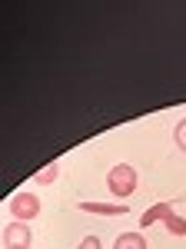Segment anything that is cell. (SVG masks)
Segmentation results:
<instances>
[{
    "label": "cell",
    "mask_w": 186,
    "mask_h": 249,
    "mask_svg": "<svg viewBox=\"0 0 186 249\" xmlns=\"http://www.w3.org/2000/svg\"><path fill=\"white\" fill-rule=\"evenodd\" d=\"M56 173H60V163H50L47 170H40V173H37V183H40V186H50V183L56 179Z\"/></svg>",
    "instance_id": "obj_8"
},
{
    "label": "cell",
    "mask_w": 186,
    "mask_h": 249,
    "mask_svg": "<svg viewBox=\"0 0 186 249\" xmlns=\"http://www.w3.org/2000/svg\"><path fill=\"white\" fill-rule=\"evenodd\" d=\"M107 186H110V193H113V196H120V199L133 196V193H136V186H140V179H136V170H133L130 163H120V166H113V170L107 173Z\"/></svg>",
    "instance_id": "obj_1"
},
{
    "label": "cell",
    "mask_w": 186,
    "mask_h": 249,
    "mask_svg": "<svg viewBox=\"0 0 186 249\" xmlns=\"http://www.w3.org/2000/svg\"><path fill=\"white\" fill-rule=\"evenodd\" d=\"M169 216H173V206H169V203H156V206H149V210L140 216V226L149 230L153 223H167Z\"/></svg>",
    "instance_id": "obj_4"
},
{
    "label": "cell",
    "mask_w": 186,
    "mask_h": 249,
    "mask_svg": "<svg viewBox=\"0 0 186 249\" xmlns=\"http://www.w3.org/2000/svg\"><path fill=\"white\" fill-rule=\"evenodd\" d=\"M76 249H103V243H100V236H83L76 243Z\"/></svg>",
    "instance_id": "obj_10"
},
{
    "label": "cell",
    "mask_w": 186,
    "mask_h": 249,
    "mask_svg": "<svg viewBox=\"0 0 186 249\" xmlns=\"http://www.w3.org/2000/svg\"><path fill=\"white\" fill-rule=\"evenodd\" d=\"M163 226H167V232H169V236H186V219H183V216H176V213L169 216V219L163 223Z\"/></svg>",
    "instance_id": "obj_7"
},
{
    "label": "cell",
    "mask_w": 186,
    "mask_h": 249,
    "mask_svg": "<svg viewBox=\"0 0 186 249\" xmlns=\"http://www.w3.org/2000/svg\"><path fill=\"white\" fill-rule=\"evenodd\" d=\"M113 249H149V246H147V236L143 232H120Z\"/></svg>",
    "instance_id": "obj_6"
},
{
    "label": "cell",
    "mask_w": 186,
    "mask_h": 249,
    "mask_svg": "<svg viewBox=\"0 0 186 249\" xmlns=\"http://www.w3.org/2000/svg\"><path fill=\"white\" fill-rule=\"evenodd\" d=\"M76 210L93 213V216H127L130 206H113V203H76Z\"/></svg>",
    "instance_id": "obj_5"
},
{
    "label": "cell",
    "mask_w": 186,
    "mask_h": 249,
    "mask_svg": "<svg viewBox=\"0 0 186 249\" xmlns=\"http://www.w3.org/2000/svg\"><path fill=\"white\" fill-rule=\"evenodd\" d=\"M10 213H14V219L17 223H30V219H37L40 216V196H34V193H14L10 196Z\"/></svg>",
    "instance_id": "obj_2"
},
{
    "label": "cell",
    "mask_w": 186,
    "mask_h": 249,
    "mask_svg": "<svg viewBox=\"0 0 186 249\" xmlns=\"http://www.w3.org/2000/svg\"><path fill=\"white\" fill-rule=\"evenodd\" d=\"M30 243H34V232H30V226L27 223H7L3 226V246L7 249H30Z\"/></svg>",
    "instance_id": "obj_3"
},
{
    "label": "cell",
    "mask_w": 186,
    "mask_h": 249,
    "mask_svg": "<svg viewBox=\"0 0 186 249\" xmlns=\"http://www.w3.org/2000/svg\"><path fill=\"white\" fill-rule=\"evenodd\" d=\"M173 140H176V146L186 153V120H180V123H176V133H173Z\"/></svg>",
    "instance_id": "obj_9"
}]
</instances>
